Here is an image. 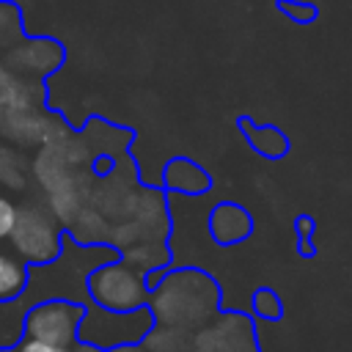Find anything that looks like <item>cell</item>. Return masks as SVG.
Wrapping results in <instances>:
<instances>
[{
    "mask_svg": "<svg viewBox=\"0 0 352 352\" xmlns=\"http://www.w3.org/2000/svg\"><path fill=\"white\" fill-rule=\"evenodd\" d=\"M190 336L192 333L165 327V324H154L140 346L146 352H190Z\"/></svg>",
    "mask_w": 352,
    "mask_h": 352,
    "instance_id": "4fadbf2b",
    "label": "cell"
},
{
    "mask_svg": "<svg viewBox=\"0 0 352 352\" xmlns=\"http://www.w3.org/2000/svg\"><path fill=\"white\" fill-rule=\"evenodd\" d=\"M110 352H146L140 344H132V346H116V349H110Z\"/></svg>",
    "mask_w": 352,
    "mask_h": 352,
    "instance_id": "d6986e66",
    "label": "cell"
},
{
    "mask_svg": "<svg viewBox=\"0 0 352 352\" xmlns=\"http://www.w3.org/2000/svg\"><path fill=\"white\" fill-rule=\"evenodd\" d=\"M239 129L245 132L250 148L256 154L267 157V160H278V157H283L289 151V140L278 126H270V124L267 126H256L248 118H239Z\"/></svg>",
    "mask_w": 352,
    "mask_h": 352,
    "instance_id": "ba28073f",
    "label": "cell"
},
{
    "mask_svg": "<svg viewBox=\"0 0 352 352\" xmlns=\"http://www.w3.org/2000/svg\"><path fill=\"white\" fill-rule=\"evenodd\" d=\"M16 217H19V209L11 198L0 195V242L3 239H11V231L16 226Z\"/></svg>",
    "mask_w": 352,
    "mask_h": 352,
    "instance_id": "9a60e30c",
    "label": "cell"
},
{
    "mask_svg": "<svg viewBox=\"0 0 352 352\" xmlns=\"http://www.w3.org/2000/svg\"><path fill=\"white\" fill-rule=\"evenodd\" d=\"M14 352H74V346H55V344H44L36 338H22Z\"/></svg>",
    "mask_w": 352,
    "mask_h": 352,
    "instance_id": "ac0fdd59",
    "label": "cell"
},
{
    "mask_svg": "<svg viewBox=\"0 0 352 352\" xmlns=\"http://www.w3.org/2000/svg\"><path fill=\"white\" fill-rule=\"evenodd\" d=\"M74 352H102V349H96V346H88V344H77V349Z\"/></svg>",
    "mask_w": 352,
    "mask_h": 352,
    "instance_id": "ffe728a7",
    "label": "cell"
},
{
    "mask_svg": "<svg viewBox=\"0 0 352 352\" xmlns=\"http://www.w3.org/2000/svg\"><path fill=\"white\" fill-rule=\"evenodd\" d=\"M162 184L165 190L170 192H182V195H204L209 187H212V179L209 173L192 162V160H184V157H176L165 165L162 170Z\"/></svg>",
    "mask_w": 352,
    "mask_h": 352,
    "instance_id": "52a82bcc",
    "label": "cell"
},
{
    "mask_svg": "<svg viewBox=\"0 0 352 352\" xmlns=\"http://www.w3.org/2000/svg\"><path fill=\"white\" fill-rule=\"evenodd\" d=\"M11 248L25 264L47 267L60 258L63 234L44 209L28 206V209H19L16 226L11 231Z\"/></svg>",
    "mask_w": 352,
    "mask_h": 352,
    "instance_id": "5b68a950",
    "label": "cell"
},
{
    "mask_svg": "<svg viewBox=\"0 0 352 352\" xmlns=\"http://www.w3.org/2000/svg\"><path fill=\"white\" fill-rule=\"evenodd\" d=\"M154 324L157 322H154L148 305L138 308V311H107L99 305H85L77 344H88L102 352H110L116 346L143 344V338L148 336V330Z\"/></svg>",
    "mask_w": 352,
    "mask_h": 352,
    "instance_id": "3957f363",
    "label": "cell"
},
{
    "mask_svg": "<svg viewBox=\"0 0 352 352\" xmlns=\"http://www.w3.org/2000/svg\"><path fill=\"white\" fill-rule=\"evenodd\" d=\"M190 352H234V341L223 322L214 316L209 324L190 336Z\"/></svg>",
    "mask_w": 352,
    "mask_h": 352,
    "instance_id": "7c38bea8",
    "label": "cell"
},
{
    "mask_svg": "<svg viewBox=\"0 0 352 352\" xmlns=\"http://www.w3.org/2000/svg\"><path fill=\"white\" fill-rule=\"evenodd\" d=\"M209 236L217 242V245H236L242 239L250 236L253 231V217L245 206L239 204H231V201H223L217 204L212 212H209Z\"/></svg>",
    "mask_w": 352,
    "mask_h": 352,
    "instance_id": "8992f818",
    "label": "cell"
},
{
    "mask_svg": "<svg viewBox=\"0 0 352 352\" xmlns=\"http://www.w3.org/2000/svg\"><path fill=\"white\" fill-rule=\"evenodd\" d=\"M0 352H3V349H0Z\"/></svg>",
    "mask_w": 352,
    "mask_h": 352,
    "instance_id": "44dd1931",
    "label": "cell"
},
{
    "mask_svg": "<svg viewBox=\"0 0 352 352\" xmlns=\"http://www.w3.org/2000/svg\"><path fill=\"white\" fill-rule=\"evenodd\" d=\"M85 292L91 305L107 311H138L148 305V275L124 258L104 261L85 275Z\"/></svg>",
    "mask_w": 352,
    "mask_h": 352,
    "instance_id": "7a4b0ae2",
    "label": "cell"
},
{
    "mask_svg": "<svg viewBox=\"0 0 352 352\" xmlns=\"http://www.w3.org/2000/svg\"><path fill=\"white\" fill-rule=\"evenodd\" d=\"M250 308H253V314H256L258 319H264V322H275V319L283 316V302H280V297H278L272 289H258V292L250 297Z\"/></svg>",
    "mask_w": 352,
    "mask_h": 352,
    "instance_id": "5bb4252c",
    "label": "cell"
},
{
    "mask_svg": "<svg viewBox=\"0 0 352 352\" xmlns=\"http://www.w3.org/2000/svg\"><path fill=\"white\" fill-rule=\"evenodd\" d=\"M280 8H283V14H286V16H292V19H294V22H300V25H305V22H311V19L316 16V8H314V6H308V3L283 0V3H280Z\"/></svg>",
    "mask_w": 352,
    "mask_h": 352,
    "instance_id": "2e32d148",
    "label": "cell"
},
{
    "mask_svg": "<svg viewBox=\"0 0 352 352\" xmlns=\"http://www.w3.org/2000/svg\"><path fill=\"white\" fill-rule=\"evenodd\" d=\"M148 286V311L157 324L195 333L220 314V286L204 270L179 267L151 272Z\"/></svg>",
    "mask_w": 352,
    "mask_h": 352,
    "instance_id": "6da1fadb",
    "label": "cell"
},
{
    "mask_svg": "<svg viewBox=\"0 0 352 352\" xmlns=\"http://www.w3.org/2000/svg\"><path fill=\"white\" fill-rule=\"evenodd\" d=\"M217 319L228 330V336L234 341V352H261L258 349V338H256V327H253L250 316H245L239 311H220Z\"/></svg>",
    "mask_w": 352,
    "mask_h": 352,
    "instance_id": "8fae6325",
    "label": "cell"
},
{
    "mask_svg": "<svg viewBox=\"0 0 352 352\" xmlns=\"http://www.w3.org/2000/svg\"><path fill=\"white\" fill-rule=\"evenodd\" d=\"M121 258L129 261L132 267H138L140 272L151 275L154 270L157 272L168 270V264H170V248H168V242H138V245L124 248V256Z\"/></svg>",
    "mask_w": 352,
    "mask_h": 352,
    "instance_id": "9c48e42d",
    "label": "cell"
},
{
    "mask_svg": "<svg viewBox=\"0 0 352 352\" xmlns=\"http://www.w3.org/2000/svg\"><path fill=\"white\" fill-rule=\"evenodd\" d=\"M28 280H30L28 264H25L16 253L0 250V302L16 300V297L25 292Z\"/></svg>",
    "mask_w": 352,
    "mask_h": 352,
    "instance_id": "30bf717a",
    "label": "cell"
},
{
    "mask_svg": "<svg viewBox=\"0 0 352 352\" xmlns=\"http://www.w3.org/2000/svg\"><path fill=\"white\" fill-rule=\"evenodd\" d=\"M82 314H85V302L66 300V297H50L25 311L22 333L25 338H36L44 344L74 346Z\"/></svg>",
    "mask_w": 352,
    "mask_h": 352,
    "instance_id": "277c9868",
    "label": "cell"
},
{
    "mask_svg": "<svg viewBox=\"0 0 352 352\" xmlns=\"http://www.w3.org/2000/svg\"><path fill=\"white\" fill-rule=\"evenodd\" d=\"M311 234H314V217H311V214H300V217H297V239H300L302 256H311V253H314V248H311Z\"/></svg>",
    "mask_w": 352,
    "mask_h": 352,
    "instance_id": "e0dca14e",
    "label": "cell"
}]
</instances>
